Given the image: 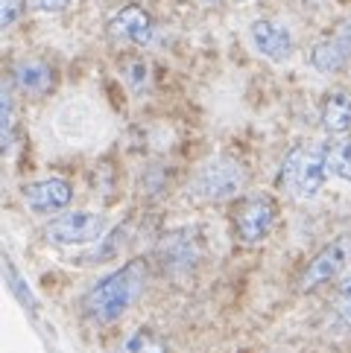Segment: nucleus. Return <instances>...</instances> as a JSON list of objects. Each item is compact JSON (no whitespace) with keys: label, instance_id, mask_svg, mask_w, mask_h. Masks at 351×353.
Returning <instances> with one entry per match:
<instances>
[{"label":"nucleus","instance_id":"1","mask_svg":"<svg viewBox=\"0 0 351 353\" xmlns=\"http://www.w3.org/2000/svg\"><path fill=\"white\" fill-rule=\"evenodd\" d=\"M146 281H149V263L144 257H132L120 269L99 277L82 295L85 319H91L94 324H115L141 301Z\"/></svg>","mask_w":351,"mask_h":353},{"label":"nucleus","instance_id":"2","mask_svg":"<svg viewBox=\"0 0 351 353\" xmlns=\"http://www.w3.org/2000/svg\"><path fill=\"white\" fill-rule=\"evenodd\" d=\"M249 187V170L243 161L231 155H211L202 161L193 172L191 184H187V196L202 205H220V201H231L243 196Z\"/></svg>","mask_w":351,"mask_h":353},{"label":"nucleus","instance_id":"3","mask_svg":"<svg viewBox=\"0 0 351 353\" xmlns=\"http://www.w3.org/2000/svg\"><path fill=\"white\" fill-rule=\"evenodd\" d=\"M328 179V163H325V141L313 146H293L281 161L278 184L296 199H313Z\"/></svg>","mask_w":351,"mask_h":353},{"label":"nucleus","instance_id":"4","mask_svg":"<svg viewBox=\"0 0 351 353\" xmlns=\"http://www.w3.org/2000/svg\"><path fill=\"white\" fill-rule=\"evenodd\" d=\"M106 219L94 210H65L44 225V239L56 248L94 245L106 236Z\"/></svg>","mask_w":351,"mask_h":353},{"label":"nucleus","instance_id":"5","mask_svg":"<svg viewBox=\"0 0 351 353\" xmlns=\"http://www.w3.org/2000/svg\"><path fill=\"white\" fill-rule=\"evenodd\" d=\"M275 219H278L275 199L269 193H249L234 213V231L240 236V243L260 245V243H267V236L272 234Z\"/></svg>","mask_w":351,"mask_h":353},{"label":"nucleus","instance_id":"6","mask_svg":"<svg viewBox=\"0 0 351 353\" xmlns=\"http://www.w3.org/2000/svg\"><path fill=\"white\" fill-rule=\"evenodd\" d=\"M348 266H351V231L336 234L307 260V266L302 272V289L307 292V289L328 283L334 277H340Z\"/></svg>","mask_w":351,"mask_h":353},{"label":"nucleus","instance_id":"7","mask_svg":"<svg viewBox=\"0 0 351 353\" xmlns=\"http://www.w3.org/2000/svg\"><path fill=\"white\" fill-rule=\"evenodd\" d=\"M249 41H252L258 56L275 61V65L290 61L296 53V41H293L290 27L275 18H255L249 23Z\"/></svg>","mask_w":351,"mask_h":353},{"label":"nucleus","instance_id":"8","mask_svg":"<svg viewBox=\"0 0 351 353\" xmlns=\"http://www.w3.org/2000/svg\"><path fill=\"white\" fill-rule=\"evenodd\" d=\"M199 257H202V245L193 228H176L167 231L158 243V263L167 274H187Z\"/></svg>","mask_w":351,"mask_h":353},{"label":"nucleus","instance_id":"9","mask_svg":"<svg viewBox=\"0 0 351 353\" xmlns=\"http://www.w3.org/2000/svg\"><path fill=\"white\" fill-rule=\"evenodd\" d=\"M351 61V18L336 23L331 35H325L310 47V68L322 77H336Z\"/></svg>","mask_w":351,"mask_h":353},{"label":"nucleus","instance_id":"10","mask_svg":"<svg viewBox=\"0 0 351 353\" xmlns=\"http://www.w3.org/2000/svg\"><path fill=\"white\" fill-rule=\"evenodd\" d=\"M23 205L30 208L35 216H59L65 213L73 201V184L65 179H41V181H30L21 190Z\"/></svg>","mask_w":351,"mask_h":353},{"label":"nucleus","instance_id":"11","mask_svg":"<svg viewBox=\"0 0 351 353\" xmlns=\"http://www.w3.org/2000/svg\"><path fill=\"white\" fill-rule=\"evenodd\" d=\"M106 30L115 41H126L132 47H149L155 41V21L144 6H137V3L120 6L115 15L108 18Z\"/></svg>","mask_w":351,"mask_h":353},{"label":"nucleus","instance_id":"12","mask_svg":"<svg viewBox=\"0 0 351 353\" xmlns=\"http://www.w3.org/2000/svg\"><path fill=\"white\" fill-rule=\"evenodd\" d=\"M56 134L65 143L73 146H88L99 141V114L85 103H70L59 108L56 114Z\"/></svg>","mask_w":351,"mask_h":353},{"label":"nucleus","instance_id":"13","mask_svg":"<svg viewBox=\"0 0 351 353\" xmlns=\"http://www.w3.org/2000/svg\"><path fill=\"white\" fill-rule=\"evenodd\" d=\"M12 85L27 97H44L53 88V68L41 59H21L12 68Z\"/></svg>","mask_w":351,"mask_h":353},{"label":"nucleus","instance_id":"14","mask_svg":"<svg viewBox=\"0 0 351 353\" xmlns=\"http://www.w3.org/2000/svg\"><path fill=\"white\" fill-rule=\"evenodd\" d=\"M319 123L328 132V137H345L351 132V94L345 91L325 94L319 108Z\"/></svg>","mask_w":351,"mask_h":353},{"label":"nucleus","instance_id":"15","mask_svg":"<svg viewBox=\"0 0 351 353\" xmlns=\"http://www.w3.org/2000/svg\"><path fill=\"white\" fill-rule=\"evenodd\" d=\"M325 163H328V179L351 184V141L328 137L325 141Z\"/></svg>","mask_w":351,"mask_h":353},{"label":"nucleus","instance_id":"16","mask_svg":"<svg viewBox=\"0 0 351 353\" xmlns=\"http://www.w3.org/2000/svg\"><path fill=\"white\" fill-rule=\"evenodd\" d=\"M117 353H167V342L149 327H137L120 342Z\"/></svg>","mask_w":351,"mask_h":353},{"label":"nucleus","instance_id":"17","mask_svg":"<svg viewBox=\"0 0 351 353\" xmlns=\"http://www.w3.org/2000/svg\"><path fill=\"white\" fill-rule=\"evenodd\" d=\"M146 77H149V70H146V61L144 59H129L126 61V68H123V79H126V85L132 88V94H141L144 88H146Z\"/></svg>","mask_w":351,"mask_h":353},{"label":"nucleus","instance_id":"18","mask_svg":"<svg viewBox=\"0 0 351 353\" xmlns=\"http://www.w3.org/2000/svg\"><path fill=\"white\" fill-rule=\"evenodd\" d=\"M334 310H336V319H340L345 327H351V272L343 277L340 289H336V304H334Z\"/></svg>","mask_w":351,"mask_h":353},{"label":"nucleus","instance_id":"19","mask_svg":"<svg viewBox=\"0 0 351 353\" xmlns=\"http://www.w3.org/2000/svg\"><path fill=\"white\" fill-rule=\"evenodd\" d=\"M12 94H9V88H3V97H0V123H3V143L12 146Z\"/></svg>","mask_w":351,"mask_h":353},{"label":"nucleus","instance_id":"20","mask_svg":"<svg viewBox=\"0 0 351 353\" xmlns=\"http://www.w3.org/2000/svg\"><path fill=\"white\" fill-rule=\"evenodd\" d=\"M23 6H27V0H3V6H0V27L3 30L15 27V21L21 18Z\"/></svg>","mask_w":351,"mask_h":353},{"label":"nucleus","instance_id":"21","mask_svg":"<svg viewBox=\"0 0 351 353\" xmlns=\"http://www.w3.org/2000/svg\"><path fill=\"white\" fill-rule=\"evenodd\" d=\"M73 0H30V6L35 12H44V15H56V12H65Z\"/></svg>","mask_w":351,"mask_h":353},{"label":"nucleus","instance_id":"22","mask_svg":"<svg viewBox=\"0 0 351 353\" xmlns=\"http://www.w3.org/2000/svg\"><path fill=\"white\" fill-rule=\"evenodd\" d=\"M234 3H252V0H234Z\"/></svg>","mask_w":351,"mask_h":353}]
</instances>
